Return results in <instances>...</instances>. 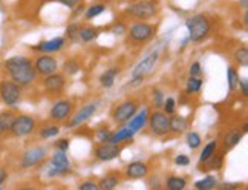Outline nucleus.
<instances>
[{"mask_svg": "<svg viewBox=\"0 0 248 190\" xmlns=\"http://www.w3.org/2000/svg\"><path fill=\"white\" fill-rule=\"evenodd\" d=\"M3 69L9 75V80L17 83L18 86L26 88L37 80V72L34 69V63L26 55H14L3 62Z\"/></svg>", "mask_w": 248, "mask_h": 190, "instance_id": "obj_1", "label": "nucleus"}, {"mask_svg": "<svg viewBox=\"0 0 248 190\" xmlns=\"http://www.w3.org/2000/svg\"><path fill=\"white\" fill-rule=\"evenodd\" d=\"M186 26L188 31V40L193 43L204 42L210 31H212V22L205 14H195L186 20Z\"/></svg>", "mask_w": 248, "mask_h": 190, "instance_id": "obj_2", "label": "nucleus"}, {"mask_svg": "<svg viewBox=\"0 0 248 190\" xmlns=\"http://www.w3.org/2000/svg\"><path fill=\"white\" fill-rule=\"evenodd\" d=\"M126 14L135 22H149L158 16V3L155 0H135L127 6Z\"/></svg>", "mask_w": 248, "mask_h": 190, "instance_id": "obj_3", "label": "nucleus"}, {"mask_svg": "<svg viewBox=\"0 0 248 190\" xmlns=\"http://www.w3.org/2000/svg\"><path fill=\"white\" fill-rule=\"evenodd\" d=\"M23 88L18 86L13 80H2L0 81V100L8 108H16L22 101Z\"/></svg>", "mask_w": 248, "mask_h": 190, "instance_id": "obj_4", "label": "nucleus"}, {"mask_svg": "<svg viewBox=\"0 0 248 190\" xmlns=\"http://www.w3.org/2000/svg\"><path fill=\"white\" fill-rule=\"evenodd\" d=\"M37 127V120L32 115H26V113H20L16 115L11 127H9V134L14 138H25L28 135H31Z\"/></svg>", "mask_w": 248, "mask_h": 190, "instance_id": "obj_5", "label": "nucleus"}, {"mask_svg": "<svg viewBox=\"0 0 248 190\" xmlns=\"http://www.w3.org/2000/svg\"><path fill=\"white\" fill-rule=\"evenodd\" d=\"M158 60H159V51H154V52L147 54L144 59H141L135 64V68L132 69V79L130 80L144 81V79L147 77V75L154 72Z\"/></svg>", "mask_w": 248, "mask_h": 190, "instance_id": "obj_6", "label": "nucleus"}, {"mask_svg": "<svg viewBox=\"0 0 248 190\" xmlns=\"http://www.w3.org/2000/svg\"><path fill=\"white\" fill-rule=\"evenodd\" d=\"M140 109V104L137 100H124L121 103H118L115 108L112 109V120L117 123V125L123 126L135 115Z\"/></svg>", "mask_w": 248, "mask_h": 190, "instance_id": "obj_7", "label": "nucleus"}, {"mask_svg": "<svg viewBox=\"0 0 248 190\" xmlns=\"http://www.w3.org/2000/svg\"><path fill=\"white\" fill-rule=\"evenodd\" d=\"M147 126L150 132L156 137H164L170 134V115H167L166 112L155 111L149 113Z\"/></svg>", "mask_w": 248, "mask_h": 190, "instance_id": "obj_8", "label": "nucleus"}, {"mask_svg": "<svg viewBox=\"0 0 248 190\" xmlns=\"http://www.w3.org/2000/svg\"><path fill=\"white\" fill-rule=\"evenodd\" d=\"M47 176H64L71 175V161L66 155V152L55 150L49 161V170H47Z\"/></svg>", "mask_w": 248, "mask_h": 190, "instance_id": "obj_9", "label": "nucleus"}, {"mask_svg": "<svg viewBox=\"0 0 248 190\" xmlns=\"http://www.w3.org/2000/svg\"><path fill=\"white\" fill-rule=\"evenodd\" d=\"M127 34L133 43H146L152 40V37L155 34V28L149 22H133L129 26Z\"/></svg>", "mask_w": 248, "mask_h": 190, "instance_id": "obj_10", "label": "nucleus"}, {"mask_svg": "<svg viewBox=\"0 0 248 190\" xmlns=\"http://www.w3.org/2000/svg\"><path fill=\"white\" fill-rule=\"evenodd\" d=\"M47 157V149L45 146H35L30 147L23 152L20 158V167L22 169H32L35 166L42 164Z\"/></svg>", "mask_w": 248, "mask_h": 190, "instance_id": "obj_11", "label": "nucleus"}, {"mask_svg": "<svg viewBox=\"0 0 248 190\" xmlns=\"http://www.w3.org/2000/svg\"><path fill=\"white\" fill-rule=\"evenodd\" d=\"M97 109H98V103L97 101L84 104V106H81L77 112H74L72 115L69 117L66 127H68V129H75V127L84 125L86 121H89L95 115Z\"/></svg>", "mask_w": 248, "mask_h": 190, "instance_id": "obj_12", "label": "nucleus"}, {"mask_svg": "<svg viewBox=\"0 0 248 190\" xmlns=\"http://www.w3.org/2000/svg\"><path fill=\"white\" fill-rule=\"evenodd\" d=\"M32 63H34V69L37 75H42V77L51 75L59 69V62H57V59L51 54H40Z\"/></svg>", "mask_w": 248, "mask_h": 190, "instance_id": "obj_13", "label": "nucleus"}, {"mask_svg": "<svg viewBox=\"0 0 248 190\" xmlns=\"http://www.w3.org/2000/svg\"><path fill=\"white\" fill-rule=\"evenodd\" d=\"M74 113V104L71 100H59L52 104L49 111V118L55 123L66 121Z\"/></svg>", "mask_w": 248, "mask_h": 190, "instance_id": "obj_14", "label": "nucleus"}, {"mask_svg": "<svg viewBox=\"0 0 248 190\" xmlns=\"http://www.w3.org/2000/svg\"><path fill=\"white\" fill-rule=\"evenodd\" d=\"M43 86L45 91L51 95H60L62 92H64L66 88V77L62 72H54L51 75H46L43 79Z\"/></svg>", "mask_w": 248, "mask_h": 190, "instance_id": "obj_15", "label": "nucleus"}, {"mask_svg": "<svg viewBox=\"0 0 248 190\" xmlns=\"http://www.w3.org/2000/svg\"><path fill=\"white\" fill-rule=\"evenodd\" d=\"M121 154V147L120 144H112V142H100V144L95 147V152L93 155L98 161H103V163H106V161H112L118 158Z\"/></svg>", "mask_w": 248, "mask_h": 190, "instance_id": "obj_16", "label": "nucleus"}, {"mask_svg": "<svg viewBox=\"0 0 248 190\" xmlns=\"http://www.w3.org/2000/svg\"><path fill=\"white\" fill-rule=\"evenodd\" d=\"M63 46H64L63 37H54L51 40H42L40 43H37L32 49L40 54H54V52L62 51Z\"/></svg>", "mask_w": 248, "mask_h": 190, "instance_id": "obj_17", "label": "nucleus"}, {"mask_svg": "<svg viewBox=\"0 0 248 190\" xmlns=\"http://www.w3.org/2000/svg\"><path fill=\"white\" fill-rule=\"evenodd\" d=\"M124 174L129 179H141L146 178L149 175V166L144 163V161H133V163L126 166V170Z\"/></svg>", "mask_w": 248, "mask_h": 190, "instance_id": "obj_18", "label": "nucleus"}, {"mask_svg": "<svg viewBox=\"0 0 248 190\" xmlns=\"http://www.w3.org/2000/svg\"><path fill=\"white\" fill-rule=\"evenodd\" d=\"M149 113H150V111L147 108H142L141 111L138 109V112L127 121L129 125H126V126L133 132V134H137V132H140L141 129H144V126H147Z\"/></svg>", "mask_w": 248, "mask_h": 190, "instance_id": "obj_19", "label": "nucleus"}, {"mask_svg": "<svg viewBox=\"0 0 248 190\" xmlns=\"http://www.w3.org/2000/svg\"><path fill=\"white\" fill-rule=\"evenodd\" d=\"M242 137H244V132L241 129H232L230 132H227L224 140H222V152L224 154L230 152L232 149H234L237 144H239Z\"/></svg>", "mask_w": 248, "mask_h": 190, "instance_id": "obj_20", "label": "nucleus"}, {"mask_svg": "<svg viewBox=\"0 0 248 190\" xmlns=\"http://www.w3.org/2000/svg\"><path fill=\"white\" fill-rule=\"evenodd\" d=\"M188 127V121L187 118H184L183 115H170V132L175 135H181L184 134Z\"/></svg>", "mask_w": 248, "mask_h": 190, "instance_id": "obj_21", "label": "nucleus"}, {"mask_svg": "<svg viewBox=\"0 0 248 190\" xmlns=\"http://www.w3.org/2000/svg\"><path fill=\"white\" fill-rule=\"evenodd\" d=\"M133 135H135V134H133V132H132L127 126H124V125H123L118 130L112 132L109 142H112V144H121V142H126V141L132 140Z\"/></svg>", "mask_w": 248, "mask_h": 190, "instance_id": "obj_22", "label": "nucleus"}, {"mask_svg": "<svg viewBox=\"0 0 248 190\" xmlns=\"http://www.w3.org/2000/svg\"><path fill=\"white\" fill-rule=\"evenodd\" d=\"M120 69L118 68H109L104 71L101 75H100V84H101V88L104 89H110L113 84H115V79H117V75H118Z\"/></svg>", "mask_w": 248, "mask_h": 190, "instance_id": "obj_23", "label": "nucleus"}, {"mask_svg": "<svg viewBox=\"0 0 248 190\" xmlns=\"http://www.w3.org/2000/svg\"><path fill=\"white\" fill-rule=\"evenodd\" d=\"M100 35V30L95 26H80V32H78V40L84 43H91L93 40H97Z\"/></svg>", "mask_w": 248, "mask_h": 190, "instance_id": "obj_24", "label": "nucleus"}, {"mask_svg": "<svg viewBox=\"0 0 248 190\" xmlns=\"http://www.w3.org/2000/svg\"><path fill=\"white\" fill-rule=\"evenodd\" d=\"M120 183H121V179L117 174H109L100 179L98 187L100 190H115Z\"/></svg>", "mask_w": 248, "mask_h": 190, "instance_id": "obj_25", "label": "nucleus"}, {"mask_svg": "<svg viewBox=\"0 0 248 190\" xmlns=\"http://www.w3.org/2000/svg\"><path fill=\"white\" fill-rule=\"evenodd\" d=\"M16 117V113L11 111H3L0 112V137H3L5 134L9 132V127H11V123Z\"/></svg>", "mask_w": 248, "mask_h": 190, "instance_id": "obj_26", "label": "nucleus"}, {"mask_svg": "<svg viewBox=\"0 0 248 190\" xmlns=\"http://www.w3.org/2000/svg\"><path fill=\"white\" fill-rule=\"evenodd\" d=\"M239 79H241V75H239V72H237V69L234 68V66L233 64L228 66V68H227V81H228V91H230V94L237 91Z\"/></svg>", "mask_w": 248, "mask_h": 190, "instance_id": "obj_27", "label": "nucleus"}, {"mask_svg": "<svg viewBox=\"0 0 248 190\" xmlns=\"http://www.w3.org/2000/svg\"><path fill=\"white\" fill-rule=\"evenodd\" d=\"M217 147H219L217 140H213V141L207 142V144L204 146V149H202V152H201V155H199V163L204 164L207 159L212 158L216 154V152H217Z\"/></svg>", "mask_w": 248, "mask_h": 190, "instance_id": "obj_28", "label": "nucleus"}, {"mask_svg": "<svg viewBox=\"0 0 248 190\" xmlns=\"http://www.w3.org/2000/svg\"><path fill=\"white\" fill-rule=\"evenodd\" d=\"M217 186V179L213 175H207L202 179L195 183V189L196 190H215Z\"/></svg>", "mask_w": 248, "mask_h": 190, "instance_id": "obj_29", "label": "nucleus"}, {"mask_svg": "<svg viewBox=\"0 0 248 190\" xmlns=\"http://www.w3.org/2000/svg\"><path fill=\"white\" fill-rule=\"evenodd\" d=\"M187 181L183 176H169L166 181V190H186Z\"/></svg>", "mask_w": 248, "mask_h": 190, "instance_id": "obj_30", "label": "nucleus"}, {"mask_svg": "<svg viewBox=\"0 0 248 190\" xmlns=\"http://www.w3.org/2000/svg\"><path fill=\"white\" fill-rule=\"evenodd\" d=\"M104 11H106V5H104V3H93L92 6H89L88 9H86L84 18H86V20H93L95 17L101 16Z\"/></svg>", "mask_w": 248, "mask_h": 190, "instance_id": "obj_31", "label": "nucleus"}, {"mask_svg": "<svg viewBox=\"0 0 248 190\" xmlns=\"http://www.w3.org/2000/svg\"><path fill=\"white\" fill-rule=\"evenodd\" d=\"M202 89V79H196V77H188L186 83V92L188 95H195L198 92H201Z\"/></svg>", "mask_w": 248, "mask_h": 190, "instance_id": "obj_32", "label": "nucleus"}, {"mask_svg": "<svg viewBox=\"0 0 248 190\" xmlns=\"http://www.w3.org/2000/svg\"><path fill=\"white\" fill-rule=\"evenodd\" d=\"M233 59H234L236 64L247 68V66H248V48L247 46L237 48V49L234 51V54H233Z\"/></svg>", "mask_w": 248, "mask_h": 190, "instance_id": "obj_33", "label": "nucleus"}, {"mask_svg": "<svg viewBox=\"0 0 248 190\" xmlns=\"http://www.w3.org/2000/svg\"><path fill=\"white\" fill-rule=\"evenodd\" d=\"M80 69H81V66L75 59H68L63 63V74L64 75H75V74L80 72Z\"/></svg>", "mask_w": 248, "mask_h": 190, "instance_id": "obj_34", "label": "nucleus"}, {"mask_svg": "<svg viewBox=\"0 0 248 190\" xmlns=\"http://www.w3.org/2000/svg\"><path fill=\"white\" fill-rule=\"evenodd\" d=\"M222 164H224V154H216L210 158V159H207L205 163H204V166L208 169V170H219L222 167Z\"/></svg>", "mask_w": 248, "mask_h": 190, "instance_id": "obj_35", "label": "nucleus"}, {"mask_svg": "<svg viewBox=\"0 0 248 190\" xmlns=\"http://www.w3.org/2000/svg\"><path fill=\"white\" fill-rule=\"evenodd\" d=\"M186 141H187V146L190 147V149H199L201 147V144H202V138H201V135L198 134V132H188L187 134V137H186Z\"/></svg>", "mask_w": 248, "mask_h": 190, "instance_id": "obj_36", "label": "nucleus"}, {"mask_svg": "<svg viewBox=\"0 0 248 190\" xmlns=\"http://www.w3.org/2000/svg\"><path fill=\"white\" fill-rule=\"evenodd\" d=\"M60 134V127L57 125H49V126H45L42 130H40V138L42 140H49V138H54Z\"/></svg>", "mask_w": 248, "mask_h": 190, "instance_id": "obj_37", "label": "nucleus"}, {"mask_svg": "<svg viewBox=\"0 0 248 190\" xmlns=\"http://www.w3.org/2000/svg\"><path fill=\"white\" fill-rule=\"evenodd\" d=\"M164 100H166L164 92L161 91V89L155 88L154 91H152V103H154V106H155L156 109H161V108H163Z\"/></svg>", "mask_w": 248, "mask_h": 190, "instance_id": "obj_38", "label": "nucleus"}, {"mask_svg": "<svg viewBox=\"0 0 248 190\" xmlns=\"http://www.w3.org/2000/svg\"><path fill=\"white\" fill-rule=\"evenodd\" d=\"M110 135H112V130L108 129L106 126H101L100 129H97V132H95V140L98 142H108L110 140Z\"/></svg>", "mask_w": 248, "mask_h": 190, "instance_id": "obj_39", "label": "nucleus"}, {"mask_svg": "<svg viewBox=\"0 0 248 190\" xmlns=\"http://www.w3.org/2000/svg\"><path fill=\"white\" fill-rule=\"evenodd\" d=\"M80 26L78 23H71L66 28V35L69 37L71 40H78V32H80Z\"/></svg>", "mask_w": 248, "mask_h": 190, "instance_id": "obj_40", "label": "nucleus"}, {"mask_svg": "<svg viewBox=\"0 0 248 190\" xmlns=\"http://www.w3.org/2000/svg\"><path fill=\"white\" fill-rule=\"evenodd\" d=\"M188 74H190V77L202 79V68H201V63H199V62H193L192 64H190Z\"/></svg>", "mask_w": 248, "mask_h": 190, "instance_id": "obj_41", "label": "nucleus"}, {"mask_svg": "<svg viewBox=\"0 0 248 190\" xmlns=\"http://www.w3.org/2000/svg\"><path fill=\"white\" fill-rule=\"evenodd\" d=\"M163 108H164V112L167 113V115H173L175 111H176V101H175V98H171V97L166 98Z\"/></svg>", "mask_w": 248, "mask_h": 190, "instance_id": "obj_42", "label": "nucleus"}, {"mask_svg": "<svg viewBox=\"0 0 248 190\" xmlns=\"http://www.w3.org/2000/svg\"><path fill=\"white\" fill-rule=\"evenodd\" d=\"M69 144H71V141L68 138H59L55 142H54V147L57 150H62V152H66L69 149Z\"/></svg>", "mask_w": 248, "mask_h": 190, "instance_id": "obj_43", "label": "nucleus"}, {"mask_svg": "<svg viewBox=\"0 0 248 190\" xmlns=\"http://www.w3.org/2000/svg\"><path fill=\"white\" fill-rule=\"evenodd\" d=\"M78 190H100V187H98V183H95V181H91V179H88V181H83V183L78 186Z\"/></svg>", "mask_w": 248, "mask_h": 190, "instance_id": "obj_44", "label": "nucleus"}, {"mask_svg": "<svg viewBox=\"0 0 248 190\" xmlns=\"http://www.w3.org/2000/svg\"><path fill=\"white\" fill-rule=\"evenodd\" d=\"M239 187H241L239 183H221V184L217 183L216 186L217 190H237Z\"/></svg>", "mask_w": 248, "mask_h": 190, "instance_id": "obj_45", "label": "nucleus"}, {"mask_svg": "<svg viewBox=\"0 0 248 190\" xmlns=\"http://www.w3.org/2000/svg\"><path fill=\"white\" fill-rule=\"evenodd\" d=\"M175 164L176 166H181V167H186V166H188L190 164V158L187 157V155H176L175 157Z\"/></svg>", "mask_w": 248, "mask_h": 190, "instance_id": "obj_46", "label": "nucleus"}, {"mask_svg": "<svg viewBox=\"0 0 248 190\" xmlns=\"http://www.w3.org/2000/svg\"><path fill=\"white\" fill-rule=\"evenodd\" d=\"M57 2L63 6H66V8H69V9H75L81 3V0H57Z\"/></svg>", "mask_w": 248, "mask_h": 190, "instance_id": "obj_47", "label": "nucleus"}, {"mask_svg": "<svg viewBox=\"0 0 248 190\" xmlns=\"http://www.w3.org/2000/svg\"><path fill=\"white\" fill-rule=\"evenodd\" d=\"M237 89L242 91V95L247 97L248 95V80L247 79H239V84H237Z\"/></svg>", "mask_w": 248, "mask_h": 190, "instance_id": "obj_48", "label": "nucleus"}, {"mask_svg": "<svg viewBox=\"0 0 248 190\" xmlns=\"http://www.w3.org/2000/svg\"><path fill=\"white\" fill-rule=\"evenodd\" d=\"M124 31H126V26H124L123 23H118V25H115V26L112 28L113 34H123Z\"/></svg>", "mask_w": 248, "mask_h": 190, "instance_id": "obj_49", "label": "nucleus"}, {"mask_svg": "<svg viewBox=\"0 0 248 190\" xmlns=\"http://www.w3.org/2000/svg\"><path fill=\"white\" fill-rule=\"evenodd\" d=\"M8 179V170L5 167H0V186Z\"/></svg>", "mask_w": 248, "mask_h": 190, "instance_id": "obj_50", "label": "nucleus"}, {"mask_svg": "<svg viewBox=\"0 0 248 190\" xmlns=\"http://www.w3.org/2000/svg\"><path fill=\"white\" fill-rule=\"evenodd\" d=\"M17 190H37L35 187H20V189H17Z\"/></svg>", "mask_w": 248, "mask_h": 190, "instance_id": "obj_51", "label": "nucleus"}, {"mask_svg": "<svg viewBox=\"0 0 248 190\" xmlns=\"http://www.w3.org/2000/svg\"><path fill=\"white\" fill-rule=\"evenodd\" d=\"M242 8L247 11V0H242Z\"/></svg>", "mask_w": 248, "mask_h": 190, "instance_id": "obj_52", "label": "nucleus"}, {"mask_svg": "<svg viewBox=\"0 0 248 190\" xmlns=\"http://www.w3.org/2000/svg\"><path fill=\"white\" fill-rule=\"evenodd\" d=\"M0 9H2V0H0Z\"/></svg>", "mask_w": 248, "mask_h": 190, "instance_id": "obj_53", "label": "nucleus"}, {"mask_svg": "<svg viewBox=\"0 0 248 190\" xmlns=\"http://www.w3.org/2000/svg\"><path fill=\"white\" fill-rule=\"evenodd\" d=\"M0 190H2V189H0Z\"/></svg>", "mask_w": 248, "mask_h": 190, "instance_id": "obj_54", "label": "nucleus"}]
</instances>
